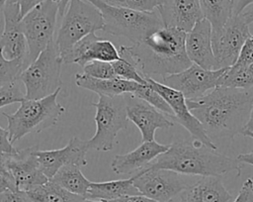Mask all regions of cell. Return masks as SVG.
<instances>
[{"label":"cell","instance_id":"45","mask_svg":"<svg viewBox=\"0 0 253 202\" xmlns=\"http://www.w3.org/2000/svg\"><path fill=\"white\" fill-rule=\"evenodd\" d=\"M53 2H55L58 6V16L61 18L66 10V7L68 5V3L70 2V0H52Z\"/></svg>","mask_w":253,"mask_h":202},{"label":"cell","instance_id":"35","mask_svg":"<svg viewBox=\"0 0 253 202\" xmlns=\"http://www.w3.org/2000/svg\"><path fill=\"white\" fill-rule=\"evenodd\" d=\"M17 190L15 179L6 165L3 155L0 156V194L6 191Z\"/></svg>","mask_w":253,"mask_h":202},{"label":"cell","instance_id":"48","mask_svg":"<svg viewBox=\"0 0 253 202\" xmlns=\"http://www.w3.org/2000/svg\"><path fill=\"white\" fill-rule=\"evenodd\" d=\"M243 136H244V137H249V138L253 139V132H247V133H245Z\"/></svg>","mask_w":253,"mask_h":202},{"label":"cell","instance_id":"10","mask_svg":"<svg viewBox=\"0 0 253 202\" xmlns=\"http://www.w3.org/2000/svg\"><path fill=\"white\" fill-rule=\"evenodd\" d=\"M133 185L146 198L169 202L190 184L176 171L145 166L133 175Z\"/></svg>","mask_w":253,"mask_h":202},{"label":"cell","instance_id":"19","mask_svg":"<svg viewBox=\"0 0 253 202\" xmlns=\"http://www.w3.org/2000/svg\"><path fill=\"white\" fill-rule=\"evenodd\" d=\"M185 49L192 63L206 69H218L211 48V25L208 20H199L186 33Z\"/></svg>","mask_w":253,"mask_h":202},{"label":"cell","instance_id":"17","mask_svg":"<svg viewBox=\"0 0 253 202\" xmlns=\"http://www.w3.org/2000/svg\"><path fill=\"white\" fill-rule=\"evenodd\" d=\"M4 30L0 38V50L7 59H21L25 68L29 65L28 45L20 26V10L16 4L6 3L2 9Z\"/></svg>","mask_w":253,"mask_h":202},{"label":"cell","instance_id":"40","mask_svg":"<svg viewBox=\"0 0 253 202\" xmlns=\"http://www.w3.org/2000/svg\"><path fill=\"white\" fill-rule=\"evenodd\" d=\"M43 0H8L7 3L16 4L20 10V17L21 19L34 7L42 3Z\"/></svg>","mask_w":253,"mask_h":202},{"label":"cell","instance_id":"33","mask_svg":"<svg viewBox=\"0 0 253 202\" xmlns=\"http://www.w3.org/2000/svg\"><path fill=\"white\" fill-rule=\"evenodd\" d=\"M83 73L99 79H111L118 77L114 71L112 62L93 60L83 66Z\"/></svg>","mask_w":253,"mask_h":202},{"label":"cell","instance_id":"8","mask_svg":"<svg viewBox=\"0 0 253 202\" xmlns=\"http://www.w3.org/2000/svg\"><path fill=\"white\" fill-rule=\"evenodd\" d=\"M91 105L96 108V132L86 141L87 148L98 152L112 151L118 133L127 127L125 95H99V100Z\"/></svg>","mask_w":253,"mask_h":202},{"label":"cell","instance_id":"1","mask_svg":"<svg viewBox=\"0 0 253 202\" xmlns=\"http://www.w3.org/2000/svg\"><path fill=\"white\" fill-rule=\"evenodd\" d=\"M252 99L253 90L217 86L203 97L186 99V103L213 142V139H231L241 134Z\"/></svg>","mask_w":253,"mask_h":202},{"label":"cell","instance_id":"9","mask_svg":"<svg viewBox=\"0 0 253 202\" xmlns=\"http://www.w3.org/2000/svg\"><path fill=\"white\" fill-rule=\"evenodd\" d=\"M57 15V4L52 0H43L20 20V26L28 45L29 64L54 40Z\"/></svg>","mask_w":253,"mask_h":202},{"label":"cell","instance_id":"12","mask_svg":"<svg viewBox=\"0 0 253 202\" xmlns=\"http://www.w3.org/2000/svg\"><path fill=\"white\" fill-rule=\"evenodd\" d=\"M225 70L226 68L206 69L192 63L180 72L163 77L160 82L180 91L186 99H197L219 86Z\"/></svg>","mask_w":253,"mask_h":202},{"label":"cell","instance_id":"3","mask_svg":"<svg viewBox=\"0 0 253 202\" xmlns=\"http://www.w3.org/2000/svg\"><path fill=\"white\" fill-rule=\"evenodd\" d=\"M216 151L197 140L177 141L146 166L170 169L184 175L222 176L235 172L239 176L240 162Z\"/></svg>","mask_w":253,"mask_h":202},{"label":"cell","instance_id":"15","mask_svg":"<svg viewBox=\"0 0 253 202\" xmlns=\"http://www.w3.org/2000/svg\"><path fill=\"white\" fill-rule=\"evenodd\" d=\"M37 147L17 151L11 154H4L3 158L11 171L17 190L29 191L39 185L45 183L48 178L44 175L40 167L35 155Z\"/></svg>","mask_w":253,"mask_h":202},{"label":"cell","instance_id":"41","mask_svg":"<svg viewBox=\"0 0 253 202\" xmlns=\"http://www.w3.org/2000/svg\"><path fill=\"white\" fill-rule=\"evenodd\" d=\"M88 202H155L149 198H146L143 195H127V196H123L120 198H116L113 200H108V201H89Z\"/></svg>","mask_w":253,"mask_h":202},{"label":"cell","instance_id":"22","mask_svg":"<svg viewBox=\"0 0 253 202\" xmlns=\"http://www.w3.org/2000/svg\"><path fill=\"white\" fill-rule=\"evenodd\" d=\"M232 195L218 176H202L180 193V202H231Z\"/></svg>","mask_w":253,"mask_h":202},{"label":"cell","instance_id":"36","mask_svg":"<svg viewBox=\"0 0 253 202\" xmlns=\"http://www.w3.org/2000/svg\"><path fill=\"white\" fill-rule=\"evenodd\" d=\"M253 63V35H250L244 42L238 58L234 64L236 65H249Z\"/></svg>","mask_w":253,"mask_h":202},{"label":"cell","instance_id":"31","mask_svg":"<svg viewBox=\"0 0 253 202\" xmlns=\"http://www.w3.org/2000/svg\"><path fill=\"white\" fill-rule=\"evenodd\" d=\"M133 95H135L138 98H141L143 100H145L146 102H148L150 105H152L153 107H155L156 109L160 110L161 112H163L164 114L172 117V112L171 109L169 107V105L167 104V102L163 99V97L157 92L155 91L148 83L146 84H142L137 91H135L133 93Z\"/></svg>","mask_w":253,"mask_h":202},{"label":"cell","instance_id":"13","mask_svg":"<svg viewBox=\"0 0 253 202\" xmlns=\"http://www.w3.org/2000/svg\"><path fill=\"white\" fill-rule=\"evenodd\" d=\"M145 79L147 83L163 97L171 109L172 117L175 118L178 123L190 133L194 140L200 141L211 149L217 150V146L211 140V138L205 132L202 124L189 110L186 103V98L180 91L168 87L163 83L154 80L153 78L146 77Z\"/></svg>","mask_w":253,"mask_h":202},{"label":"cell","instance_id":"28","mask_svg":"<svg viewBox=\"0 0 253 202\" xmlns=\"http://www.w3.org/2000/svg\"><path fill=\"white\" fill-rule=\"evenodd\" d=\"M219 86L253 90V63L249 65L233 64L227 67L220 79Z\"/></svg>","mask_w":253,"mask_h":202},{"label":"cell","instance_id":"51","mask_svg":"<svg viewBox=\"0 0 253 202\" xmlns=\"http://www.w3.org/2000/svg\"><path fill=\"white\" fill-rule=\"evenodd\" d=\"M169 202H170V201H169Z\"/></svg>","mask_w":253,"mask_h":202},{"label":"cell","instance_id":"32","mask_svg":"<svg viewBox=\"0 0 253 202\" xmlns=\"http://www.w3.org/2000/svg\"><path fill=\"white\" fill-rule=\"evenodd\" d=\"M102 2L115 6L128 8L137 11H153L164 3L165 0H101Z\"/></svg>","mask_w":253,"mask_h":202},{"label":"cell","instance_id":"6","mask_svg":"<svg viewBox=\"0 0 253 202\" xmlns=\"http://www.w3.org/2000/svg\"><path fill=\"white\" fill-rule=\"evenodd\" d=\"M103 28L102 14L95 5L86 0H70L54 40L60 57L63 59L78 41Z\"/></svg>","mask_w":253,"mask_h":202},{"label":"cell","instance_id":"21","mask_svg":"<svg viewBox=\"0 0 253 202\" xmlns=\"http://www.w3.org/2000/svg\"><path fill=\"white\" fill-rule=\"evenodd\" d=\"M168 149L169 145L159 144L155 140L142 142L133 151L115 155L111 162V168L117 174H131L144 168Z\"/></svg>","mask_w":253,"mask_h":202},{"label":"cell","instance_id":"16","mask_svg":"<svg viewBox=\"0 0 253 202\" xmlns=\"http://www.w3.org/2000/svg\"><path fill=\"white\" fill-rule=\"evenodd\" d=\"M88 151L86 141L73 137L61 149L41 151L36 148L34 152L41 169L50 179L64 165L75 164L80 167L85 166L87 164L86 153Z\"/></svg>","mask_w":253,"mask_h":202},{"label":"cell","instance_id":"25","mask_svg":"<svg viewBox=\"0 0 253 202\" xmlns=\"http://www.w3.org/2000/svg\"><path fill=\"white\" fill-rule=\"evenodd\" d=\"M25 193L31 202H86L85 197L68 192L51 179Z\"/></svg>","mask_w":253,"mask_h":202},{"label":"cell","instance_id":"42","mask_svg":"<svg viewBox=\"0 0 253 202\" xmlns=\"http://www.w3.org/2000/svg\"><path fill=\"white\" fill-rule=\"evenodd\" d=\"M250 5H253V0H238L233 5L232 15H239V14H241Z\"/></svg>","mask_w":253,"mask_h":202},{"label":"cell","instance_id":"49","mask_svg":"<svg viewBox=\"0 0 253 202\" xmlns=\"http://www.w3.org/2000/svg\"><path fill=\"white\" fill-rule=\"evenodd\" d=\"M231 1H232V3H233V5H234V4H235V3H236V2H237V1H238V0H231Z\"/></svg>","mask_w":253,"mask_h":202},{"label":"cell","instance_id":"47","mask_svg":"<svg viewBox=\"0 0 253 202\" xmlns=\"http://www.w3.org/2000/svg\"><path fill=\"white\" fill-rule=\"evenodd\" d=\"M7 1L8 0H0V11H2V9L5 6V4L7 3Z\"/></svg>","mask_w":253,"mask_h":202},{"label":"cell","instance_id":"11","mask_svg":"<svg viewBox=\"0 0 253 202\" xmlns=\"http://www.w3.org/2000/svg\"><path fill=\"white\" fill-rule=\"evenodd\" d=\"M250 35L249 25L240 14L232 15L222 28L211 30V48L217 68H227L236 62Z\"/></svg>","mask_w":253,"mask_h":202},{"label":"cell","instance_id":"34","mask_svg":"<svg viewBox=\"0 0 253 202\" xmlns=\"http://www.w3.org/2000/svg\"><path fill=\"white\" fill-rule=\"evenodd\" d=\"M20 82V79H18L10 84L0 86V108L10 104L20 103L25 99V93L21 90Z\"/></svg>","mask_w":253,"mask_h":202},{"label":"cell","instance_id":"20","mask_svg":"<svg viewBox=\"0 0 253 202\" xmlns=\"http://www.w3.org/2000/svg\"><path fill=\"white\" fill-rule=\"evenodd\" d=\"M164 27H171L188 33L203 19L199 0H165L157 8Z\"/></svg>","mask_w":253,"mask_h":202},{"label":"cell","instance_id":"43","mask_svg":"<svg viewBox=\"0 0 253 202\" xmlns=\"http://www.w3.org/2000/svg\"><path fill=\"white\" fill-rule=\"evenodd\" d=\"M247 132H253V99H252V103H251L249 118H248V121H247L246 125L244 126L242 132H241V135L243 136Z\"/></svg>","mask_w":253,"mask_h":202},{"label":"cell","instance_id":"5","mask_svg":"<svg viewBox=\"0 0 253 202\" xmlns=\"http://www.w3.org/2000/svg\"><path fill=\"white\" fill-rule=\"evenodd\" d=\"M95 5L104 20L103 31L117 37H124L135 44L154 31L164 27L157 9L137 11L108 5L101 0H86Z\"/></svg>","mask_w":253,"mask_h":202},{"label":"cell","instance_id":"38","mask_svg":"<svg viewBox=\"0 0 253 202\" xmlns=\"http://www.w3.org/2000/svg\"><path fill=\"white\" fill-rule=\"evenodd\" d=\"M18 150L13 147V144L9 140V133L7 129H3L0 126V156L4 154H11Z\"/></svg>","mask_w":253,"mask_h":202},{"label":"cell","instance_id":"39","mask_svg":"<svg viewBox=\"0 0 253 202\" xmlns=\"http://www.w3.org/2000/svg\"><path fill=\"white\" fill-rule=\"evenodd\" d=\"M1 202H31L23 191H6L0 194Z\"/></svg>","mask_w":253,"mask_h":202},{"label":"cell","instance_id":"37","mask_svg":"<svg viewBox=\"0 0 253 202\" xmlns=\"http://www.w3.org/2000/svg\"><path fill=\"white\" fill-rule=\"evenodd\" d=\"M231 202H253V178H247L242 184L238 195Z\"/></svg>","mask_w":253,"mask_h":202},{"label":"cell","instance_id":"46","mask_svg":"<svg viewBox=\"0 0 253 202\" xmlns=\"http://www.w3.org/2000/svg\"><path fill=\"white\" fill-rule=\"evenodd\" d=\"M240 15L248 25L253 23V7H251L247 11H243Z\"/></svg>","mask_w":253,"mask_h":202},{"label":"cell","instance_id":"7","mask_svg":"<svg viewBox=\"0 0 253 202\" xmlns=\"http://www.w3.org/2000/svg\"><path fill=\"white\" fill-rule=\"evenodd\" d=\"M63 64L54 40L21 73L26 99L49 96L61 88L60 71Z\"/></svg>","mask_w":253,"mask_h":202},{"label":"cell","instance_id":"18","mask_svg":"<svg viewBox=\"0 0 253 202\" xmlns=\"http://www.w3.org/2000/svg\"><path fill=\"white\" fill-rule=\"evenodd\" d=\"M120 58L119 50L108 40L91 33L78 41L63 57V63H76L84 66L93 60L112 62Z\"/></svg>","mask_w":253,"mask_h":202},{"label":"cell","instance_id":"2","mask_svg":"<svg viewBox=\"0 0 253 202\" xmlns=\"http://www.w3.org/2000/svg\"><path fill=\"white\" fill-rule=\"evenodd\" d=\"M185 39V32L162 27L127 47V50L144 78L160 82L163 77L180 72L192 64L186 53Z\"/></svg>","mask_w":253,"mask_h":202},{"label":"cell","instance_id":"14","mask_svg":"<svg viewBox=\"0 0 253 202\" xmlns=\"http://www.w3.org/2000/svg\"><path fill=\"white\" fill-rule=\"evenodd\" d=\"M126 99V117L132 122L141 134L142 142L154 140L157 129H169L173 127L172 118L150 105L145 100L131 93L124 94Z\"/></svg>","mask_w":253,"mask_h":202},{"label":"cell","instance_id":"23","mask_svg":"<svg viewBox=\"0 0 253 202\" xmlns=\"http://www.w3.org/2000/svg\"><path fill=\"white\" fill-rule=\"evenodd\" d=\"M75 83L77 86L97 93L98 95L116 96L126 93L133 94L142 85L140 83L126 80L120 77L111 79H99L91 77L85 73L75 74Z\"/></svg>","mask_w":253,"mask_h":202},{"label":"cell","instance_id":"4","mask_svg":"<svg viewBox=\"0 0 253 202\" xmlns=\"http://www.w3.org/2000/svg\"><path fill=\"white\" fill-rule=\"evenodd\" d=\"M61 88L53 94L40 99H24L13 114L3 112L7 119L9 140L12 144L31 133H40L56 125L65 112V108L57 102Z\"/></svg>","mask_w":253,"mask_h":202},{"label":"cell","instance_id":"44","mask_svg":"<svg viewBox=\"0 0 253 202\" xmlns=\"http://www.w3.org/2000/svg\"><path fill=\"white\" fill-rule=\"evenodd\" d=\"M240 163H247L253 166V151L245 153H240L236 158Z\"/></svg>","mask_w":253,"mask_h":202},{"label":"cell","instance_id":"30","mask_svg":"<svg viewBox=\"0 0 253 202\" xmlns=\"http://www.w3.org/2000/svg\"><path fill=\"white\" fill-rule=\"evenodd\" d=\"M24 69L25 64L23 60L7 59L0 50V86L20 79V75Z\"/></svg>","mask_w":253,"mask_h":202},{"label":"cell","instance_id":"26","mask_svg":"<svg viewBox=\"0 0 253 202\" xmlns=\"http://www.w3.org/2000/svg\"><path fill=\"white\" fill-rule=\"evenodd\" d=\"M50 179L68 192L83 197H85L91 183L82 173L80 166L75 164L62 166Z\"/></svg>","mask_w":253,"mask_h":202},{"label":"cell","instance_id":"27","mask_svg":"<svg viewBox=\"0 0 253 202\" xmlns=\"http://www.w3.org/2000/svg\"><path fill=\"white\" fill-rule=\"evenodd\" d=\"M203 18L211 25V30L224 26L232 16L233 3L231 0H199Z\"/></svg>","mask_w":253,"mask_h":202},{"label":"cell","instance_id":"24","mask_svg":"<svg viewBox=\"0 0 253 202\" xmlns=\"http://www.w3.org/2000/svg\"><path fill=\"white\" fill-rule=\"evenodd\" d=\"M127 195H140L133 185V176L126 179L91 182L85 199L89 201H108Z\"/></svg>","mask_w":253,"mask_h":202},{"label":"cell","instance_id":"50","mask_svg":"<svg viewBox=\"0 0 253 202\" xmlns=\"http://www.w3.org/2000/svg\"><path fill=\"white\" fill-rule=\"evenodd\" d=\"M0 202H1V200H0Z\"/></svg>","mask_w":253,"mask_h":202},{"label":"cell","instance_id":"29","mask_svg":"<svg viewBox=\"0 0 253 202\" xmlns=\"http://www.w3.org/2000/svg\"><path fill=\"white\" fill-rule=\"evenodd\" d=\"M119 50L120 58L112 61V65L116 75L120 78L134 81L140 84H146L147 81L138 70L131 54L129 53L126 46H121Z\"/></svg>","mask_w":253,"mask_h":202}]
</instances>
